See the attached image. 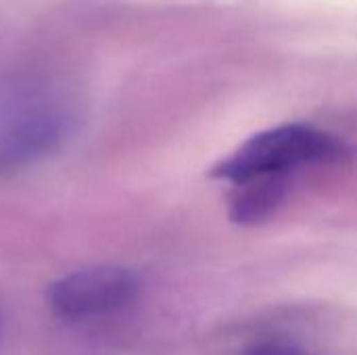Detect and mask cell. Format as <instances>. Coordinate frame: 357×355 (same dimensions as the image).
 Here are the masks:
<instances>
[{"label": "cell", "instance_id": "cell-4", "mask_svg": "<svg viewBox=\"0 0 357 355\" xmlns=\"http://www.w3.org/2000/svg\"><path fill=\"white\" fill-rule=\"evenodd\" d=\"M238 355H312V352L289 333H264L245 343Z\"/></svg>", "mask_w": 357, "mask_h": 355}, {"label": "cell", "instance_id": "cell-2", "mask_svg": "<svg viewBox=\"0 0 357 355\" xmlns=\"http://www.w3.org/2000/svg\"><path fill=\"white\" fill-rule=\"evenodd\" d=\"M75 121V100L54 80L23 75L0 84V169L48 157L67 140Z\"/></svg>", "mask_w": 357, "mask_h": 355}, {"label": "cell", "instance_id": "cell-1", "mask_svg": "<svg viewBox=\"0 0 357 355\" xmlns=\"http://www.w3.org/2000/svg\"><path fill=\"white\" fill-rule=\"evenodd\" d=\"M347 155V144L335 134L307 123H287L251 136L211 169V178L232 188L236 222H259L280 203L295 176L341 163Z\"/></svg>", "mask_w": 357, "mask_h": 355}, {"label": "cell", "instance_id": "cell-5", "mask_svg": "<svg viewBox=\"0 0 357 355\" xmlns=\"http://www.w3.org/2000/svg\"><path fill=\"white\" fill-rule=\"evenodd\" d=\"M0 333H2V318H0Z\"/></svg>", "mask_w": 357, "mask_h": 355}, {"label": "cell", "instance_id": "cell-3", "mask_svg": "<svg viewBox=\"0 0 357 355\" xmlns=\"http://www.w3.org/2000/svg\"><path fill=\"white\" fill-rule=\"evenodd\" d=\"M140 293V278L121 266H92L50 285L48 305L67 322L107 318L128 310Z\"/></svg>", "mask_w": 357, "mask_h": 355}]
</instances>
